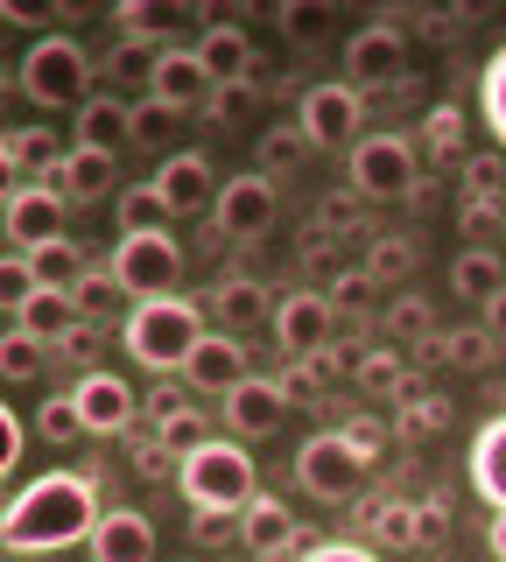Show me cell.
<instances>
[{"label":"cell","instance_id":"1","mask_svg":"<svg viewBox=\"0 0 506 562\" xmlns=\"http://www.w3.org/2000/svg\"><path fill=\"white\" fill-rule=\"evenodd\" d=\"M99 492L78 471H43L22 492H8L0 506V541L8 555H49V549H78V541L99 535Z\"/></svg>","mask_w":506,"mask_h":562},{"label":"cell","instance_id":"2","mask_svg":"<svg viewBox=\"0 0 506 562\" xmlns=\"http://www.w3.org/2000/svg\"><path fill=\"white\" fill-rule=\"evenodd\" d=\"M177 492L198 520H239L247 506L260 499V471H254V450H239L233 436H212L198 443L177 464Z\"/></svg>","mask_w":506,"mask_h":562},{"label":"cell","instance_id":"3","mask_svg":"<svg viewBox=\"0 0 506 562\" xmlns=\"http://www.w3.org/2000/svg\"><path fill=\"white\" fill-rule=\"evenodd\" d=\"M204 338H212V330L198 324V310H190L183 295H169V303H134L127 324H120V345H127V359L148 366V373H183V366L198 359Z\"/></svg>","mask_w":506,"mask_h":562},{"label":"cell","instance_id":"4","mask_svg":"<svg viewBox=\"0 0 506 562\" xmlns=\"http://www.w3.org/2000/svg\"><path fill=\"white\" fill-rule=\"evenodd\" d=\"M14 85H22L36 105H92L99 92V64L85 57V43H71V35H36L29 43V57H22V70H14Z\"/></svg>","mask_w":506,"mask_h":562},{"label":"cell","instance_id":"5","mask_svg":"<svg viewBox=\"0 0 506 562\" xmlns=\"http://www.w3.org/2000/svg\"><path fill=\"white\" fill-rule=\"evenodd\" d=\"M366 479H373V464L352 450L345 429H317V436H303V450H295V485H303L310 499L352 506V499H366Z\"/></svg>","mask_w":506,"mask_h":562},{"label":"cell","instance_id":"6","mask_svg":"<svg viewBox=\"0 0 506 562\" xmlns=\"http://www.w3.org/2000/svg\"><path fill=\"white\" fill-rule=\"evenodd\" d=\"M345 190H359L366 204H401L423 190V169H415V148L401 134H366L352 155H345Z\"/></svg>","mask_w":506,"mask_h":562},{"label":"cell","instance_id":"7","mask_svg":"<svg viewBox=\"0 0 506 562\" xmlns=\"http://www.w3.org/2000/svg\"><path fill=\"white\" fill-rule=\"evenodd\" d=\"M106 268L120 274V289H127L134 303H169L177 281H183V246L169 233H120Z\"/></svg>","mask_w":506,"mask_h":562},{"label":"cell","instance_id":"8","mask_svg":"<svg viewBox=\"0 0 506 562\" xmlns=\"http://www.w3.org/2000/svg\"><path fill=\"white\" fill-rule=\"evenodd\" d=\"M295 127H303L310 148H359V127H366V99L352 92V85H310L303 105H295Z\"/></svg>","mask_w":506,"mask_h":562},{"label":"cell","instance_id":"9","mask_svg":"<svg viewBox=\"0 0 506 562\" xmlns=\"http://www.w3.org/2000/svg\"><path fill=\"white\" fill-rule=\"evenodd\" d=\"M212 70H204V57H198V43H169V49H155V78H148V99L155 105H169V113H204L212 105Z\"/></svg>","mask_w":506,"mask_h":562},{"label":"cell","instance_id":"10","mask_svg":"<svg viewBox=\"0 0 506 562\" xmlns=\"http://www.w3.org/2000/svg\"><path fill=\"white\" fill-rule=\"evenodd\" d=\"M408 78V43H401V29L387 22H373V29H359L352 43H345V85L366 99V92H387V85Z\"/></svg>","mask_w":506,"mask_h":562},{"label":"cell","instance_id":"11","mask_svg":"<svg viewBox=\"0 0 506 562\" xmlns=\"http://www.w3.org/2000/svg\"><path fill=\"white\" fill-rule=\"evenodd\" d=\"M274 345H282L289 359H310V351L338 345V310H330V295L324 289L282 295V310H274Z\"/></svg>","mask_w":506,"mask_h":562},{"label":"cell","instance_id":"12","mask_svg":"<svg viewBox=\"0 0 506 562\" xmlns=\"http://www.w3.org/2000/svg\"><path fill=\"white\" fill-rule=\"evenodd\" d=\"M64 204L49 183H14L8 190V254H36V246L64 239Z\"/></svg>","mask_w":506,"mask_h":562},{"label":"cell","instance_id":"13","mask_svg":"<svg viewBox=\"0 0 506 562\" xmlns=\"http://www.w3.org/2000/svg\"><path fill=\"white\" fill-rule=\"evenodd\" d=\"M274 211H282V190H274V176H260V169L233 176V183L218 190V225L233 239H260L274 225Z\"/></svg>","mask_w":506,"mask_h":562},{"label":"cell","instance_id":"14","mask_svg":"<svg viewBox=\"0 0 506 562\" xmlns=\"http://www.w3.org/2000/svg\"><path fill=\"white\" fill-rule=\"evenodd\" d=\"M78 408H85V429L92 436H127L134 429V415H142V394H134L120 373H85L78 386Z\"/></svg>","mask_w":506,"mask_h":562},{"label":"cell","instance_id":"15","mask_svg":"<svg viewBox=\"0 0 506 562\" xmlns=\"http://www.w3.org/2000/svg\"><path fill=\"white\" fill-rule=\"evenodd\" d=\"M155 190H162L169 198V211H177V218H190V211H204L212 204L218 211V169H212V155H198V148H183V155H169L162 169H155Z\"/></svg>","mask_w":506,"mask_h":562},{"label":"cell","instance_id":"16","mask_svg":"<svg viewBox=\"0 0 506 562\" xmlns=\"http://www.w3.org/2000/svg\"><path fill=\"white\" fill-rule=\"evenodd\" d=\"M254 373H247V345H239L233 338V330H212V338H204L198 345V359H190L183 366V386H190V394H233V386H247Z\"/></svg>","mask_w":506,"mask_h":562},{"label":"cell","instance_id":"17","mask_svg":"<svg viewBox=\"0 0 506 562\" xmlns=\"http://www.w3.org/2000/svg\"><path fill=\"white\" fill-rule=\"evenodd\" d=\"M239 541H247V562H274V555L303 549V527H295V514L274 499V492H260L247 514H239Z\"/></svg>","mask_w":506,"mask_h":562},{"label":"cell","instance_id":"18","mask_svg":"<svg viewBox=\"0 0 506 562\" xmlns=\"http://www.w3.org/2000/svg\"><path fill=\"white\" fill-rule=\"evenodd\" d=\"M218 408H225V429H233V436H274L295 401L282 394V380H260V373H254L247 386H233Z\"/></svg>","mask_w":506,"mask_h":562},{"label":"cell","instance_id":"19","mask_svg":"<svg viewBox=\"0 0 506 562\" xmlns=\"http://www.w3.org/2000/svg\"><path fill=\"white\" fill-rule=\"evenodd\" d=\"M85 549H92V562H155V520L134 506H113Z\"/></svg>","mask_w":506,"mask_h":562},{"label":"cell","instance_id":"20","mask_svg":"<svg viewBox=\"0 0 506 562\" xmlns=\"http://www.w3.org/2000/svg\"><path fill=\"white\" fill-rule=\"evenodd\" d=\"M49 190H57L64 204H92V198H106L113 190V155H99V148H64V162L57 176H49Z\"/></svg>","mask_w":506,"mask_h":562},{"label":"cell","instance_id":"21","mask_svg":"<svg viewBox=\"0 0 506 562\" xmlns=\"http://www.w3.org/2000/svg\"><path fill=\"white\" fill-rule=\"evenodd\" d=\"M198 57H204V70H212V85H254V43H247V29L212 22V29L198 35Z\"/></svg>","mask_w":506,"mask_h":562},{"label":"cell","instance_id":"22","mask_svg":"<svg viewBox=\"0 0 506 562\" xmlns=\"http://www.w3.org/2000/svg\"><path fill=\"white\" fill-rule=\"evenodd\" d=\"M274 310H282V303H274L254 274H225L218 281V324L233 330V338H239V330H260V324L274 330Z\"/></svg>","mask_w":506,"mask_h":562},{"label":"cell","instance_id":"23","mask_svg":"<svg viewBox=\"0 0 506 562\" xmlns=\"http://www.w3.org/2000/svg\"><path fill=\"white\" fill-rule=\"evenodd\" d=\"M134 140V105L127 99H113V92H99L92 105L78 113V148H99V155H120Z\"/></svg>","mask_w":506,"mask_h":562},{"label":"cell","instance_id":"24","mask_svg":"<svg viewBox=\"0 0 506 562\" xmlns=\"http://www.w3.org/2000/svg\"><path fill=\"white\" fill-rule=\"evenodd\" d=\"M471 485H479V499L506 514V415H493L479 429V443H471Z\"/></svg>","mask_w":506,"mask_h":562},{"label":"cell","instance_id":"25","mask_svg":"<svg viewBox=\"0 0 506 562\" xmlns=\"http://www.w3.org/2000/svg\"><path fill=\"white\" fill-rule=\"evenodd\" d=\"M14 330H29V338H71V330H85V316H78V303H71V295H64V289H36V295H29V303L22 310H14Z\"/></svg>","mask_w":506,"mask_h":562},{"label":"cell","instance_id":"26","mask_svg":"<svg viewBox=\"0 0 506 562\" xmlns=\"http://www.w3.org/2000/svg\"><path fill=\"white\" fill-rule=\"evenodd\" d=\"M373 549H423V499H380L366 514Z\"/></svg>","mask_w":506,"mask_h":562},{"label":"cell","instance_id":"27","mask_svg":"<svg viewBox=\"0 0 506 562\" xmlns=\"http://www.w3.org/2000/svg\"><path fill=\"white\" fill-rule=\"evenodd\" d=\"M0 155H8V169L14 176H29V183H49V176H57V162H64V148H57V140H49V134H36V127H14L8 140H0Z\"/></svg>","mask_w":506,"mask_h":562},{"label":"cell","instance_id":"28","mask_svg":"<svg viewBox=\"0 0 506 562\" xmlns=\"http://www.w3.org/2000/svg\"><path fill=\"white\" fill-rule=\"evenodd\" d=\"M450 289L471 295V303H493V295L506 289V260L493 254V246H471V254H458V268H450Z\"/></svg>","mask_w":506,"mask_h":562},{"label":"cell","instance_id":"29","mask_svg":"<svg viewBox=\"0 0 506 562\" xmlns=\"http://www.w3.org/2000/svg\"><path fill=\"white\" fill-rule=\"evenodd\" d=\"M183 22V8L177 0H120V35L127 43H155V49H169L162 35Z\"/></svg>","mask_w":506,"mask_h":562},{"label":"cell","instance_id":"30","mask_svg":"<svg viewBox=\"0 0 506 562\" xmlns=\"http://www.w3.org/2000/svg\"><path fill=\"white\" fill-rule=\"evenodd\" d=\"M29 268H36V289H64V295H71L78 281L92 274V260H85L71 239H57V246H36V254H29Z\"/></svg>","mask_w":506,"mask_h":562},{"label":"cell","instance_id":"31","mask_svg":"<svg viewBox=\"0 0 506 562\" xmlns=\"http://www.w3.org/2000/svg\"><path fill=\"white\" fill-rule=\"evenodd\" d=\"M352 386L359 394H408V359H401V351H359L352 359Z\"/></svg>","mask_w":506,"mask_h":562},{"label":"cell","instance_id":"32","mask_svg":"<svg viewBox=\"0 0 506 562\" xmlns=\"http://www.w3.org/2000/svg\"><path fill=\"white\" fill-rule=\"evenodd\" d=\"M169 218H177V211H169L162 190H155V176L120 198V225H127V233H169Z\"/></svg>","mask_w":506,"mask_h":562},{"label":"cell","instance_id":"33","mask_svg":"<svg viewBox=\"0 0 506 562\" xmlns=\"http://www.w3.org/2000/svg\"><path fill=\"white\" fill-rule=\"evenodd\" d=\"M394 429H401V436H436V429H450V401L408 380V394H401V422H394Z\"/></svg>","mask_w":506,"mask_h":562},{"label":"cell","instance_id":"34","mask_svg":"<svg viewBox=\"0 0 506 562\" xmlns=\"http://www.w3.org/2000/svg\"><path fill=\"white\" fill-rule=\"evenodd\" d=\"M148 436H155V443H162L169 457H177V464H183V457H190V450H198V443H212V429H204V415H198V408H183V415H169V422H155V429H148Z\"/></svg>","mask_w":506,"mask_h":562},{"label":"cell","instance_id":"35","mask_svg":"<svg viewBox=\"0 0 506 562\" xmlns=\"http://www.w3.org/2000/svg\"><path fill=\"white\" fill-rule=\"evenodd\" d=\"M479 113H485V127L506 140V49L485 57V70H479Z\"/></svg>","mask_w":506,"mask_h":562},{"label":"cell","instance_id":"36","mask_svg":"<svg viewBox=\"0 0 506 562\" xmlns=\"http://www.w3.org/2000/svg\"><path fill=\"white\" fill-rule=\"evenodd\" d=\"M310 155V140H303V127H268L260 134V176H282V169H295Z\"/></svg>","mask_w":506,"mask_h":562},{"label":"cell","instance_id":"37","mask_svg":"<svg viewBox=\"0 0 506 562\" xmlns=\"http://www.w3.org/2000/svg\"><path fill=\"white\" fill-rule=\"evenodd\" d=\"M366 274L373 281H408L415 274V239H373L366 246Z\"/></svg>","mask_w":506,"mask_h":562},{"label":"cell","instance_id":"38","mask_svg":"<svg viewBox=\"0 0 506 562\" xmlns=\"http://www.w3.org/2000/svg\"><path fill=\"white\" fill-rule=\"evenodd\" d=\"M36 422H43V436H49V443H78V436H92V429H85V408H78V394H49Z\"/></svg>","mask_w":506,"mask_h":562},{"label":"cell","instance_id":"39","mask_svg":"<svg viewBox=\"0 0 506 562\" xmlns=\"http://www.w3.org/2000/svg\"><path fill=\"white\" fill-rule=\"evenodd\" d=\"M324 295H330L338 316H366V310H373V274H366V268H338Z\"/></svg>","mask_w":506,"mask_h":562},{"label":"cell","instance_id":"40","mask_svg":"<svg viewBox=\"0 0 506 562\" xmlns=\"http://www.w3.org/2000/svg\"><path fill=\"white\" fill-rule=\"evenodd\" d=\"M120 295H127V289H120V274H113V268H92V274H85L78 289H71V303H78L85 324H92V316H106V310L120 303Z\"/></svg>","mask_w":506,"mask_h":562},{"label":"cell","instance_id":"41","mask_svg":"<svg viewBox=\"0 0 506 562\" xmlns=\"http://www.w3.org/2000/svg\"><path fill=\"white\" fill-rule=\"evenodd\" d=\"M499 359V338L485 324H471V330H450V366H464V373H485V366Z\"/></svg>","mask_w":506,"mask_h":562},{"label":"cell","instance_id":"42","mask_svg":"<svg viewBox=\"0 0 506 562\" xmlns=\"http://www.w3.org/2000/svg\"><path fill=\"white\" fill-rule=\"evenodd\" d=\"M359 218H366V198H359V190H330V198L317 204V233H330V239L359 233Z\"/></svg>","mask_w":506,"mask_h":562},{"label":"cell","instance_id":"43","mask_svg":"<svg viewBox=\"0 0 506 562\" xmlns=\"http://www.w3.org/2000/svg\"><path fill=\"white\" fill-rule=\"evenodd\" d=\"M0 373H8L14 386L36 380V373H43V345L29 338V330H8V338H0Z\"/></svg>","mask_w":506,"mask_h":562},{"label":"cell","instance_id":"44","mask_svg":"<svg viewBox=\"0 0 506 562\" xmlns=\"http://www.w3.org/2000/svg\"><path fill=\"white\" fill-rule=\"evenodd\" d=\"M387 330H394L401 345L436 338V330H429V303H423V295H394V303H387Z\"/></svg>","mask_w":506,"mask_h":562},{"label":"cell","instance_id":"45","mask_svg":"<svg viewBox=\"0 0 506 562\" xmlns=\"http://www.w3.org/2000/svg\"><path fill=\"white\" fill-rule=\"evenodd\" d=\"M345 436H352V450L366 457V464H387V422H373V415H352V422H345Z\"/></svg>","mask_w":506,"mask_h":562},{"label":"cell","instance_id":"46","mask_svg":"<svg viewBox=\"0 0 506 562\" xmlns=\"http://www.w3.org/2000/svg\"><path fill=\"white\" fill-rule=\"evenodd\" d=\"M458 140H464L458 105H436V113H429V134H423V155H458Z\"/></svg>","mask_w":506,"mask_h":562},{"label":"cell","instance_id":"47","mask_svg":"<svg viewBox=\"0 0 506 562\" xmlns=\"http://www.w3.org/2000/svg\"><path fill=\"white\" fill-rule=\"evenodd\" d=\"M464 183H471V198L499 204V190H506V162H499V155H471V162H464Z\"/></svg>","mask_w":506,"mask_h":562},{"label":"cell","instance_id":"48","mask_svg":"<svg viewBox=\"0 0 506 562\" xmlns=\"http://www.w3.org/2000/svg\"><path fill=\"white\" fill-rule=\"evenodd\" d=\"M127 464H134V479H142V485H155V479H169V471H177L155 436H134V443H127Z\"/></svg>","mask_w":506,"mask_h":562},{"label":"cell","instance_id":"49","mask_svg":"<svg viewBox=\"0 0 506 562\" xmlns=\"http://www.w3.org/2000/svg\"><path fill=\"white\" fill-rule=\"evenodd\" d=\"M0 295H8V310H22L29 295H36V268H29V254H8V260H0Z\"/></svg>","mask_w":506,"mask_h":562},{"label":"cell","instance_id":"50","mask_svg":"<svg viewBox=\"0 0 506 562\" xmlns=\"http://www.w3.org/2000/svg\"><path fill=\"white\" fill-rule=\"evenodd\" d=\"M254 99H260V85H218L204 113H212V120H247V113H254Z\"/></svg>","mask_w":506,"mask_h":562},{"label":"cell","instance_id":"51","mask_svg":"<svg viewBox=\"0 0 506 562\" xmlns=\"http://www.w3.org/2000/svg\"><path fill=\"white\" fill-rule=\"evenodd\" d=\"M274 380H282V394L295 401V408H310V401H324V380L310 373V359H295L289 373H274Z\"/></svg>","mask_w":506,"mask_h":562},{"label":"cell","instance_id":"52","mask_svg":"<svg viewBox=\"0 0 506 562\" xmlns=\"http://www.w3.org/2000/svg\"><path fill=\"white\" fill-rule=\"evenodd\" d=\"M324 22H330V8H310V0H289V8H282V29L295 35V43L324 35Z\"/></svg>","mask_w":506,"mask_h":562},{"label":"cell","instance_id":"53","mask_svg":"<svg viewBox=\"0 0 506 562\" xmlns=\"http://www.w3.org/2000/svg\"><path fill=\"white\" fill-rule=\"evenodd\" d=\"M169 127H177V113H169V105H134V140H162Z\"/></svg>","mask_w":506,"mask_h":562},{"label":"cell","instance_id":"54","mask_svg":"<svg viewBox=\"0 0 506 562\" xmlns=\"http://www.w3.org/2000/svg\"><path fill=\"white\" fill-rule=\"evenodd\" d=\"M303 562H380L366 541H317V549H303Z\"/></svg>","mask_w":506,"mask_h":562},{"label":"cell","instance_id":"55","mask_svg":"<svg viewBox=\"0 0 506 562\" xmlns=\"http://www.w3.org/2000/svg\"><path fill=\"white\" fill-rule=\"evenodd\" d=\"M183 408H198V401H190V386H169V380H162V386L148 394V415H155V422H169V415H183Z\"/></svg>","mask_w":506,"mask_h":562},{"label":"cell","instance_id":"56","mask_svg":"<svg viewBox=\"0 0 506 562\" xmlns=\"http://www.w3.org/2000/svg\"><path fill=\"white\" fill-rule=\"evenodd\" d=\"M14 464H22V415L0 408V471H14Z\"/></svg>","mask_w":506,"mask_h":562},{"label":"cell","instance_id":"57","mask_svg":"<svg viewBox=\"0 0 506 562\" xmlns=\"http://www.w3.org/2000/svg\"><path fill=\"white\" fill-rule=\"evenodd\" d=\"M310 373H317V380L330 386V380H338V373H345V351H338V345H324V351H310Z\"/></svg>","mask_w":506,"mask_h":562},{"label":"cell","instance_id":"58","mask_svg":"<svg viewBox=\"0 0 506 562\" xmlns=\"http://www.w3.org/2000/svg\"><path fill=\"white\" fill-rule=\"evenodd\" d=\"M330 233H303V268H330Z\"/></svg>","mask_w":506,"mask_h":562},{"label":"cell","instance_id":"59","mask_svg":"<svg viewBox=\"0 0 506 562\" xmlns=\"http://www.w3.org/2000/svg\"><path fill=\"white\" fill-rule=\"evenodd\" d=\"M443 527H450V506L443 499H423V541H443Z\"/></svg>","mask_w":506,"mask_h":562},{"label":"cell","instance_id":"60","mask_svg":"<svg viewBox=\"0 0 506 562\" xmlns=\"http://www.w3.org/2000/svg\"><path fill=\"white\" fill-rule=\"evenodd\" d=\"M49 14H57L49 0H8V22H49Z\"/></svg>","mask_w":506,"mask_h":562},{"label":"cell","instance_id":"61","mask_svg":"<svg viewBox=\"0 0 506 562\" xmlns=\"http://www.w3.org/2000/svg\"><path fill=\"white\" fill-rule=\"evenodd\" d=\"M485 330H493V338L506 345V289L493 295V303H485Z\"/></svg>","mask_w":506,"mask_h":562},{"label":"cell","instance_id":"62","mask_svg":"<svg viewBox=\"0 0 506 562\" xmlns=\"http://www.w3.org/2000/svg\"><path fill=\"white\" fill-rule=\"evenodd\" d=\"M64 351H71V359H85V373H92V324L71 330V338H64Z\"/></svg>","mask_w":506,"mask_h":562},{"label":"cell","instance_id":"63","mask_svg":"<svg viewBox=\"0 0 506 562\" xmlns=\"http://www.w3.org/2000/svg\"><path fill=\"white\" fill-rule=\"evenodd\" d=\"M485 549H493V562H506V514H493V527H485Z\"/></svg>","mask_w":506,"mask_h":562},{"label":"cell","instance_id":"64","mask_svg":"<svg viewBox=\"0 0 506 562\" xmlns=\"http://www.w3.org/2000/svg\"><path fill=\"white\" fill-rule=\"evenodd\" d=\"M190 562H198V555H190Z\"/></svg>","mask_w":506,"mask_h":562}]
</instances>
